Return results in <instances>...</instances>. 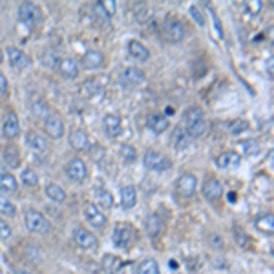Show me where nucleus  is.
<instances>
[{
  "mask_svg": "<svg viewBox=\"0 0 274 274\" xmlns=\"http://www.w3.org/2000/svg\"><path fill=\"white\" fill-rule=\"evenodd\" d=\"M92 194H94L95 206L106 208V210L114 206V196H112L110 190H106L104 186H94V188H92Z\"/></svg>",
  "mask_w": 274,
  "mask_h": 274,
  "instance_id": "obj_11",
  "label": "nucleus"
},
{
  "mask_svg": "<svg viewBox=\"0 0 274 274\" xmlns=\"http://www.w3.org/2000/svg\"><path fill=\"white\" fill-rule=\"evenodd\" d=\"M74 240L75 243L79 245L80 248H86V250H92V248L97 247V238L92 234L88 228L84 227H77L74 230Z\"/></svg>",
  "mask_w": 274,
  "mask_h": 274,
  "instance_id": "obj_8",
  "label": "nucleus"
},
{
  "mask_svg": "<svg viewBox=\"0 0 274 274\" xmlns=\"http://www.w3.org/2000/svg\"><path fill=\"white\" fill-rule=\"evenodd\" d=\"M136 238H137V230L132 225H128V223H119V225H116V228H114V245H116V247L128 248L136 242Z\"/></svg>",
  "mask_w": 274,
  "mask_h": 274,
  "instance_id": "obj_2",
  "label": "nucleus"
},
{
  "mask_svg": "<svg viewBox=\"0 0 274 274\" xmlns=\"http://www.w3.org/2000/svg\"><path fill=\"white\" fill-rule=\"evenodd\" d=\"M121 203L124 208H132L137 203V190L132 184H126L121 188Z\"/></svg>",
  "mask_w": 274,
  "mask_h": 274,
  "instance_id": "obj_25",
  "label": "nucleus"
},
{
  "mask_svg": "<svg viewBox=\"0 0 274 274\" xmlns=\"http://www.w3.org/2000/svg\"><path fill=\"white\" fill-rule=\"evenodd\" d=\"M196 184H198V178L194 174H183L178 181V192L183 198H190L196 192Z\"/></svg>",
  "mask_w": 274,
  "mask_h": 274,
  "instance_id": "obj_16",
  "label": "nucleus"
},
{
  "mask_svg": "<svg viewBox=\"0 0 274 274\" xmlns=\"http://www.w3.org/2000/svg\"><path fill=\"white\" fill-rule=\"evenodd\" d=\"M79 74V62L75 58H62L58 62V75L64 77V79H74Z\"/></svg>",
  "mask_w": 274,
  "mask_h": 274,
  "instance_id": "obj_18",
  "label": "nucleus"
},
{
  "mask_svg": "<svg viewBox=\"0 0 274 274\" xmlns=\"http://www.w3.org/2000/svg\"><path fill=\"white\" fill-rule=\"evenodd\" d=\"M2 156H4V161L10 166H16L18 164V159H20V152H18V148L15 144H6L2 148Z\"/></svg>",
  "mask_w": 274,
  "mask_h": 274,
  "instance_id": "obj_27",
  "label": "nucleus"
},
{
  "mask_svg": "<svg viewBox=\"0 0 274 274\" xmlns=\"http://www.w3.org/2000/svg\"><path fill=\"white\" fill-rule=\"evenodd\" d=\"M190 139L188 136H186V132H184L183 128H176V134H174V146L178 148V150H183V148H186L190 144Z\"/></svg>",
  "mask_w": 274,
  "mask_h": 274,
  "instance_id": "obj_34",
  "label": "nucleus"
},
{
  "mask_svg": "<svg viewBox=\"0 0 274 274\" xmlns=\"http://www.w3.org/2000/svg\"><path fill=\"white\" fill-rule=\"evenodd\" d=\"M121 158H122V161H124V163L130 164V163H134V161H136L137 154H136V150H134L132 146L124 144V146H121Z\"/></svg>",
  "mask_w": 274,
  "mask_h": 274,
  "instance_id": "obj_38",
  "label": "nucleus"
},
{
  "mask_svg": "<svg viewBox=\"0 0 274 274\" xmlns=\"http://www.w3.org/2000/svg\"><path fill=\"white\" fill-rule=\"evenodd\" d=\"M15 210H16L15 205H13L4 194H0V214H4V216H13Z\"/></svg>",
  "mask_w": 274,
  "mask_h": 274,
  "instance_id": "obj_36",
  "label": "nucleus"
},
{
  "mask_svg": "<svg viewBox=\"0 0 274 274\" xmlns=\"http://www.w3.org/2000/svg\"><path fill=\"white\" fill-rule=\"evenodd\" d=\"M183 121H184V132L190 139H196V137H201L206 132V121L205 116H203V110L198 108V106H190L188 110L183 114Z\"/></svg>",
  "mask_w": 274,
  "mask_h": 274,
  "instance_id": "obj_1",
  "label": "nucleus"
},
{
  "mask_svg": "<svg viewBox=\"0 0 274 274\" xmlns=\"http://www.w3.org/2000/svg\"><path fill=\"white\" fill-rule=\"evenodd\" d=\"M236 148L243 156H254L260 152V142L256 139H243V141H238Z\"/></svg>",
  "mask_w": 274,
  "mask_h": 274,
  "instance_id": "obj_26",
  "label": "nucleus"
},
{
  "mask_svg": "<svg viewBox=\"0 0 274 274\" xmlns=\"http://www.w3.org/2000/svg\"><path fill=\"white\" fill-rule=\"evenodd\" d=\"M121 267H122L121 258H117L114 254H106L104 258H102V269L106 270V274H116Z\"/></svg>",
  "mask_w": 274,
  "mask_h": 274,
  "instance_id": "obj_28",
  "label": "nucleus"
},
{
  "mask_svg": "<svg viewBox=\"0 0 274 274\" xmlns=\"http://www.w3.org/2000/svg\"><path fill=\"white\" fill-rule=\"evenodd\" d=\"M18 18H20V22H24L26 26L32 28L42 20V11H40V8H38L37 4H33V2H24V4H20V8H18Z\"/></svg>",
  "mask_w": 274,
  "mask_h": 274,
  "instance_id": "obj_5",
  "label": "nucleus"
},
{
  "mask_svg": "<svg viewBox=\"0 0 274 274\" xmlns=\"http://www.w3.org/2000/svg\"><path fill=\"white\" fill-rule=\"evenodd\" d=\"M168 117L164 114H152L148 117V126L154 134H163L166 128H168Z\"/></svg>",
  "mask_w": 274,
  "mask_h": 274,
  "instance_id": "obj_21",
  "label": "nucleus"
},
{
  "mask_svg": "<svg viewBox=\"0 0 274 274\" xmlns=\"http://www.w3.org/2000/svg\"><path fill=\"white\" fill-rule=\"evenodd\" d=\"M4 60V53H2V50H0V62Z\"/></svg>",
  "mask_w": 274,
  "mask_h": 274,
  "instance_id": "obj_43",
  "label": "nucleus"
},
{
  "mask_svg": "<svg viewBox=\"0 0 274 274\" xmlns=\"http://www.w3.org/2000/svg\"><path fill=\"white\" fill-rule=\"evenodd\" d=\"M20 180H22V183L26 184V186H37L38 176L33 168H24L22 170V174H20Z\"/></svg>",
  "mask_w": 274,
  "mask_h": 274,
  "instance_id": "obj_35",
  "label": "nucleus"
},
{
  "mask_svg": "<svg viewBox=\"0 0 274 274\" xmlns=\"http://www.w3.org/2000/svg\"><path fill=\"white\" fill-rule=\"evenodd\" d=\"M228 130H230V134L238 136V134H242V132H245V130H248V122L245 121V119H238V121H234V122L228 124Z\"/></svg>",
  "mask_w": 274,
  "mask_h": 274,
  "instance_id": "obj_37",
  "label": "nucleus"
},
{
  "mask_svg": "<svg viewBox=\"0 0 274 274\" xmlns=\"http://www.w3.org/2000/svg\"><path fill=\"white\" fill-rule=\"evenodd\" d=\"M203 196H205L208 201H216L223 196V184L216 180V178H210L206 180L203 184Z\"/></svg>",
  "mask_w": 274,
  "mask_h": 274,
  "instance_id": "obj_17",
  "label": "nucleus"
},
{
  "mask_svg": "<svg viewBox=\"0 0 274 274\" xmlns=\"http://www.w3.org/2000/svg\"><path fill=\"white\" fill-rule=\"evenodd\" d=\"M24 223L26 227L32 232H38V234H44V232L50 230V222L46 220L42 212L35 210V208H26L24 212Z\"/></svg>",
  "mask_w": 274,
  "mask_h": 274,
  "instance_id": "obj_3",
  "label": "nucleus"
},
{
  "mask_svg": "<svg viewBox=\"0 0 274 274\" xmlns=\"http://www.w3.org/2000/svg\"><path fill=\"white\" fill-rule=\"evenodd\" d=\"M46 196L50 200L57 201V203H62V201L66 200V192H64V188L55 183H50L46 186Z\"/></svg>",
  "mask_w": 274,
  "mask_h": 274,
  "instance_id": "obj_30",
  "label": "nucleus"
},
{
  "mask_svg": "<svg viewBox=\"0 0 274 274\" xmlns=\"http://www.w3.org/2000/svg\"><path fill=\"white\" fill-rule=\"evenodd\" d=\"M128 52H130V55H132L136 60H139V62H144V60L150 58L148 48L139 42V40H130V42H128Z\"/></svg>",
  "mask_w": 274,
  "mask_h": 274,
  "instance_id": "obj_23",
  "label": "nucleus"
},
{
  "mask_svg": "<svg viewBox=\"0 0 274 274\" xmlns=\"http://www.w3.org/2000/svg\"><path fill=\"white\" fill-rule=\"evenodd\" d=\"M161 227H163V223L159 220L158 214H150L146 220V232L150 236H158L159 232H161Z\"/></svg>",
  "mask_w": 274,
  "mask_h": 274,
  "instance_id": "obj_33",
  "label": "nucleus"
},
{
  "mask_svg": "<svg viewBox=\"0 0 274 274\" xmlns=\"http://www.w3.org/2000/svg\"><path fill=\"white\" fill-rule=\"evenodd\" d=\"M80 64H82V68L86 70H97L104 64V55L100 52H97V50H90V52H86L84 55H82Z\"/></svg>",
  "mask_w": 274,
  "mask_h": 274,
  "instance_id": "obj_15",
  "label": "nucleus"
},
{
  "mask_svg": "<svg viewBox=\"0 0 274 274\" xmlns=\"http://www.w3.org/2000/svg\"><path fill=\"white\" fill-rule=\"evenodd\" d=\"M242 163V156L238 152H225L216 159V164L220 168H236Z\"/></svg>",
  "mask_w": 274,
  "mask_h": 274,
  "instance_id": "obj_20",
  "label": "nucleus"
},
{
  "mask_svg": "<svg viewBox=\"0 0 274 274\" xmlns=\"http://www.w3.org/2000/svg\"><path fill=\"white\" fill-rule=\"evenodd\" d=\"M84 216L86 220L92 223V227L95 228H102L106 225V216L104 212L100 210L99 206H95L94 203H86L84 206Z\"/></svg>",
  "mask_w": 274,
  "mask_h": 274,
  "instance_id": "obj_10",
  "label": "nucleus"
},
{
  "mask_svg": "<svg viewBox=\"0 0 274 274\" xmlns=\"http://www.w3.org/2000/svg\"><path fill=\"white\" fill-rule=\"evenodd\" d=\"M11 236V227L4 220H0V240H8Z\"/></svg>",
  "mask_w": 274,
  "mask_h": 274,
  "instance_id": "obj_39",
  "label": "nucleus"
},
{
  "mask_svg": "<svg viewBox=\"0 0 274 274\" xmlns=\"http://www.w3.org/2000/svg\"><path fill=\"white\" fill-rule=\"evenodd\" d=\"M142 163L148 170H154V172H164L172 166V161L170 158H166L164 154L156 152V150H148L144 152V158H142Z\"/></svg>",
  "mask_w": 274,
  "mask_h": 274,
  "instance_id": "obj_4",
  "label": "nucleus"
},
{
  "mask_svg": "<svg viewBox=\"0 0 274 274\" xmlns=\"http://www.w3.org/2000/svg\"><path fill=\"white\" fill-rule=\"evenodd\" d=\"M104 130L110 137H119L122 132V119L114 114L104 116Z\"/></svg>",
  "mask_w": 274,
  "mask_h": 274,
  "instance_id": "obj_19",
  "label": "nucleus"
},
{
  "mask_svg": "<svg viewBox=\"0 0 274 274\" xmlns=\"http://www.w3.org/2000/svg\"><path fill=\"white\" fill-rule=\"evenodd\" d=\"M119 80L128 88H134V86H139L144 82V74L139 68H124L119 74Z\"/></svg>",
  "mask_w": 274,
  "mask_h": 274,
  "instance_id": "obj_9",
  "label": "nucleus"
},
{
  "mask_svg": "<svg viewBox=\"0 0 274 274\" xmlns=\"http://www.w3.org/2000/svg\"><path fill=\"white\" fill-rule=\"evenodd\" d=\"M2 132L8 139H13L20 134V122H18V117L13 112H8L4 116V122H2Z\"/></svg>",
  "mask_w": 274,
  "mask_h": 274,
  "instance_id": "obj_12",
  "label": "nucleus"
},
{
  "mask_svg": "<svg viewBox=\"0 0 274 274\" xmlns=\"http://www.w3.org/2000/svg\"><path fill=\"white\" fill-rule=\"evenodd\" d=\"M44 126H46L48 136L53 137V139H58V137H62V134H64V122H62V117L58 116V114H52L50 117H46V121H44Z\"/></svg>",
  "mask_w": 274,
  "mask_h": 274,
  "instance_id": "obj_13",
  "label": "nucleus"
},
{
  "mask_svg": "<svg viewBox=\"0 0 274 274\" xmlns=\"http://www.w3.org/2000/svg\"><path fill=\"white\" fill-rule=\"evenodd\" d=\"M256 228H260L262 232H267V234H272L274 230V218L272 214H264V216L256 218Z\"/></svg>",
  "mask_w": 274,
  "mask_h": 274,
  "instance_id": "obj_29",
  "label": "nucleus"
},
{
  "mask_svg": "<svg viewBox=\"0 0 274 274\" xmlns=\"http://www.w3.org/2000/svg\"><path fill=\"white\" fill-rule=\"evenodd\" d=\"M70 144L75 150H86V146H88V136H86L84 130L74 128L72 134H70Z\"/></svg>",
  "mask_w": 274,
  "mask_h": 274,
  "instance_id": "obj_24",
  "label": "nucleus"
},
{
  "mask_svg": "<svg viewBox=\"0 0 274 274\" xmlns=\"http://www.w3.org/2000/svg\"><path fill=\"white\" fill-rule=\"evenodd\" d=\"M163 35L164 38L168 40V42H181L184 37V26L183 22L174 18V16H170L166 18L163 24Z\"/></svg>",
  "mask_w": 274,
  "mask_h": 274,
  "instance_id": "obj_6",
  "label": "nucleus"
},
{
  "mask_svg": "<svg viewBox=\"0 0 274 274\" xmlns=\"http://www.w3.org/2000/svg\"><path fill=\"white\" fill-rule=\"evenodd\" d=\"M8 58H10V62L15 66V68H28L30 64H32V60H30V57H28L26 53L22 52V50H18V48L15 46H8Z\"/></svg>",
  "mask_w": 274,
  "mask_h": 274,
  "instance_id": "obj_14",
  "label": "nucleus"
},
{
  "mask_svg": "<svg viewBox=\"0 0 274 274\" xmlns=\"http://www.w3.org/2000/svg\"><path fill=\"white\" fill-rule=\"evenodd\" d=\"M0 190H2V192H10V194L15 192L16 180L11 174H8V172H2V174H0Z\"/></svg>",
  "mask_w": 274,
  "mask_h": 274,
  "instance_id": "obj_32",
  "label": "nucleus"
},
{
  "mask_svg": "<svg viewBox=\"0 0 274 274\" xmlns=\"http://www.w3.org/2000/svg\"><path fill=\"white\" fill-rule=\"evenodd\" d=\"M26 142H28V146L32 148L35 154H44L48 150V141L40 136V134L30 132L26 136Z\"/></svg>",
  "mask_w": 274,
  "mask_h": 274,
  "instance_id": "obj_22",
  "label": "nucleus"
},
{
  "mask_svg": "<svg viewBox=\"0 0 274 274\" xmlns=\"http://www.w3.org/2000/svg\"><path fill=\"white\" fill-rule=\"evenodd\" d=\"M190 13H192V16H194L196 22H198L200 26H203V24H205V18L201 16V13H200V10H198V8H194V6H192V8H190Z\"/></svg>",
  "mask_w": 274,
  "mask_h": 274,
  "instance_id": "obj_41",
  "label": "nucleus"
},
{
  "mask_svg": "<svg viewBox=\"0 0 274 274\" xmlns=\"http://www.w3.org/2000/svg\"><path fill=\"white\" fill-rule=\"evenodd\" d=\"M8 90V79H6V75L0 72V94H4Z\"/></svg>",
  "mask_w": 274,
  "mask_h": 274,
  "instance_id": "obj_42",
  "label": "nucleus"
},
{
  "mask_svg": "<svg viewBox=\"0 0 274 274\" xmlns=\"http://www.w3.org/2000/svg\"><path fill=\"white\" fill-rule=\"evenodd\" d=\"M100 6H102V10H104L110 16L116 13V2H114V0H108V2H100Z\"/></svg>",
  "mask_w": 274,
  "mask_h": 274,
  "instance_id": "obj_40",
  "label": "nucleus"
},
{
  "mask_svg": "<svg viewBox=\"0 0 274 274\" xmlns=\"http://www.w3.org/2000/svg\"><path fill=\"white\" fill-rule=\"evenodd\" d=\"M66 176H68L72 181H82L88 178V168H86V164L82 159L75 158V159H70L68 164H66Z\"/></svg>",
  "mask_w": 274,
  "mask_h": 274,
  "instance_id": "obj_7",
  "label": "nucleus"
},
{
  "mask_svg": "<svg viewBox=\"0 0 274 274\" xmlns=\"http://www.w3.org/2000/svg\"><path fill=\"white\" fill-rule=\"evenodd\" d=\"M137 274H161V272H159L158 262H156V260L146 258L137 265Z\"/></svg>",
  "mask_w": 274,
  "mask_h": 274,
  "instance_id": "obj_31",
  "label": "nucleus"
}]
</instances>
